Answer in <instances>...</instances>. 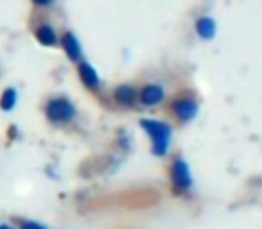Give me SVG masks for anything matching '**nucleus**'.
<instances>
[{"label": "nucleus", "instance_id": "f03ea898", "mask_svg": "<svg viewBox=\"0 0 262 229\" xmlns=\"http://www.w3.org/2000/svg\"><path fill=\"white\" fill-rule=\"evenodd\" d=\"M45 118L51 122L52 125H67L77 117V108L69 97H51L43 108Z\"/></svg>", "mask_w": 262, "mask_h": 229}, {"label": "nucleus", "instance_id": "4468645a", "mask_svg": "<svg viewBox=\"0 0 262 229\" xmlns=\"http://www.w3.org/2000/svg\"><path fill=\"white\" fill-rule=\"evenodd\" d=\"M0 229H18V225L8 224V222H0Z\"/></svg>", "mask_w": 262, "mask_h": 229}, {"label": "nucleus", "instance_id": "6e6552de", "mask_svg": "<svg viewBox=\"0 0 262 229\" xmlns=\"http://www.w3.org/2000/svg\"><path fill=\"white\" fill-rule=\"evenodd\" d=\"M61 48L65 52V56L74 63L83 61V48H81V43L77 40V36L74 33H65L61 36Z\"/></svg>", "mask_w": 262, "mask_h": 229}, {"label": "nucleus", "instance_id": "ddd939ff", "mask_svg": "<svg viewBox=\"0 0 262 229\" xmlns=\"http://www.w3.org/2000/svg\"><path fill=\"white\" fill-rule=\"evenodd\" d=\"M33 2L36 6H40V8H45V6H51L54 0H33Z\"/></svg>", "mask_w": 262, "mask_h": 229}, {"label": "nucleus", "instance_id": "39448f33", "mask_svg": "<svg viewBox=\"0 0 262 229\" xmlns=\"http://www.w3.org/2000/svg\"><path fill=\"white\" fill-rule=\"evenodd\" d=\"M165 100V88L160 83H147L139 90V102L144 108H157Z\"/></svg>", "mask_w": 262, "mask_h": 229}, {"label": "nucleus", "instance_id": "f8f14e48", "mask_svg": "<svg viewBox=\"0 0 262 229\" xmlns=\"http://www.w3.org/2000/svg\"><path fill=\"white\" fill-rule=\"evenodd\" d=\"M16 225H18V229H49L47 225H43L41 222L31 220V218H18Z\"/></svg>", "mask_w": 262, "mask_h": 229}, {"label": "nucleus", "instance_id": "423d86ee", "mask_svg": "<svg viewBox=\"0 0 262 229\" xmlns=\"http://www.w3.org/2000/svg\"><path fill=\"white\" fill-rule=\"evenodd\" d=\"M77 75L79 81L83 83V86L90 91H99L101 90V75L95 70V66L88 61H79L77 65Z\"/></svg>", "mask_w": 262, "mask_h": 229}, {"label": "nucleus", "instance_id": "f257e3e1", "mask_svg": "<svg viewBox=\"0 0 262 229\" xmlns=\"http://www.w3.org/2000/svg\"><path fill=\"white\" fill-rule=\"evenodd\" d=\"M139 125L142 131L147 135L151 143V154L157 158H165L171 150L172 135H174V128L169 124L167 120H160V118H140Z\"/></svg>", "mask_w": 262, "mask_h": 229}, {"label": "nucleus", "instance_id": "0eeeda50", "mask_svg": "<svg viewBox=\"0 0 262 229\" xmlns=\"http://www.w3.org/2000/svg\"><path fill=\"white\" fill-rule=\"evenodd\" d=\"M113 100L119 106L124 108H131L139 102V90H137L133 84H119V86L113 90Z\"/></svg>", "mask_w": 262, "mask_h": 229}, {"label": "nucleus", "instance_id": "9b49d317", "mask_svg": "<svg viewBox=\"0 0 262 229\" xmlns=\"http://www.w3.org/2000/svg\"><path fill=\"white\" fill-rule=\"evenodd\" d=\"M16 104H18V91H16V88H6L2 91V95H0V109L2 111H13L16 108Z\"/></svg>", "mask_w": 262, "mask_h": 229}, {"label": "nucleus", "instance_id": "20e7f679", "mask_svg": "<svg viewBox=\"0 0 262 229\" xmlns=\"http://www.w3.org/2000/svg\"><path fill=\"white\" fill-rule=\"evenodd\" d=\"M171 113L180 124H189L200 113V102L192 93L183 91L171 100Z\"/></svg>", "mask_w": 262, "mask_h": 229}, {"label": "nucleus", "instance_id": "1a4fd4ad", "mask_svg": "<svg viewBox=\"0 0 262 229\" xmlns=\"http://www.w3.org/2000/svg\"><path fill=\"white\" fill-rule=\"evenodd\" d=\"M196 33L201 40H207V41L212 40V38L215 36V33H217V26H215L214 18H210V16H201L196 22Z\"/></svg>", "mask_w": 262, "mask_h": 229}, {"label": "nucleus", "instance_id": "9d476101", "mask_svg": "<svg viewBox=\"0 0 262 229\" xmlns=\"http://www.w3.org/2000/svg\"><path fill=\"white\" fill-rule=\"evenodd\" d=\"M34 36H36V40L40 41L41 45H45V47H54V45H58V34H56V31L52 29L51 26H40L36 29V33H34Z\"/></svg>", "mask_w": 262, "mask_h": 229}, {"label": "nucleus", "instance_id": "7ed1b4c3", "mask_svg": "<svg viewBox=\"0 0 262 229\" xmlns=\"http://www.w3.org/2000/svg\"><path fill=\"white\" fill-rule=\"evenodd\" d=\"M169 181H171V188L176 193H187L192 190L194 186V177L190 165L185 161L183 156H176L171 161L169 167Z\"/></svg>", "mask_w": 262, "mask_h": 229}]
</instances>
